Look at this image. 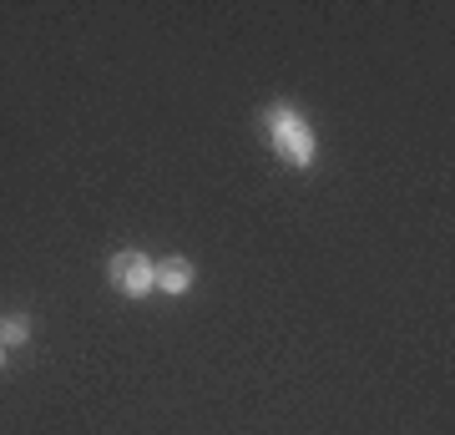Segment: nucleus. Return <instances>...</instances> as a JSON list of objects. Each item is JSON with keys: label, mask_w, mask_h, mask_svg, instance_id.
Returning a JSON list of instances; mask_svg holds the SVG:
<instances>
[{"label": "nucleus", "mask_w": 455, "mask_h": 435, "mask_svg": "<svg viewBox=\"0 0 455 435\" xmlns=\"http://www.w3.org/2000/svg\"><path fill=\"white\" fill-rule=\"evenodd\" d=\"M263 122H268V132H274L278 157L289 162V167H309L314 162V127L304 122V117L293 112V107H268Z\"/></svg>", "instance_id": "1"}, {"label": "nucleus", "mask_w": 455, "mask_h": 435, "mask_svg": "<svg viewBox=\"0 0 455 435\" xmlns=\"http://www.w3.org/2000/svg\"><path fill=\"white\" fill-rule=\"evenodd\" d=\"M107 274H112V289H122L127 299H142V294L157 289V263L147 254H137V248L116 254L112 263H107Z\"/></svg>", "instance_id": "2"}, {"label": "nucleus", "mask_w": 455, "mask_h": 435, "mask_svg": "<svg viewBox=\"0 0 455 435\" xmlns=\"http://www.w3.org/2000/svg\"><path fill=\"white\" fill-rule=\"evenodd\" d=\"M188 284H193V263L188 258H163L157 263V289L163 294H182Z\"/></svg>", "instance_id": "3"}, {"label": "nucleus", "mask_w": 455, "mask_h": 435, "mask_svg": "<svg viewBox=\"0 0 455 435\" xmlns=\"http://www.w3.org/2000/svg\"><path fill=\"white\" fill-rule=\"evenodd\" d=\"M26 339H31V324L20 319V314H5V319H0V344H5V350H11V344H26Z\"/></svg>", "instance_id": "4"}, {"label": "nucleus", "mask_w": 455, "mask_h": 435, "mask_svg": "<svg viewBox=\"0 0 455 435\" xmlns=\"http://www.w3.org/2000/svg\"><path fill=\"white\" fill-rule=\"evenodd\" d=\"M0 365H5V344H0Z\"/></svg>", "instance_id": "5"}]
</instances>
